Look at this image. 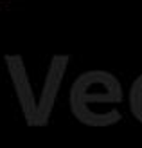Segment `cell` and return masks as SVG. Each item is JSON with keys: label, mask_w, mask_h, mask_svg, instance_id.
I'll return each instance as SVG.
<instances>
[{"label": "cell", "mask_w": 142, "mask_h": 148, "mask_svg": "<svg viewBox=\"0 0 142 148\" xmlns=\"http://www.w3.org/2000/svg\"><path fill=\"white\" fill-rule=\"evenodd\" d=\"M121 101V83L111 74L101 71L81 74L70 90V108L74 116L90 127H108L121 121L122 114L113 108Z\"/></svg>", "instance_id": "6da1fadb"}]
</instances>
